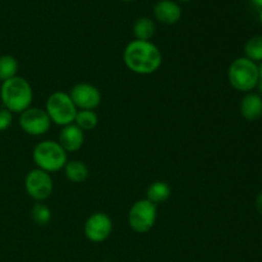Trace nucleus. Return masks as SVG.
<instances>
[{"instance_id": "obj_1", "label": "nucleus", "mask_w": 262, "mask_h": 262, "mask_svg": "<svg viewBox=\"0 0 262 262\" xmlns=\"http://www.w3.org/2000/svg\"><path fill=\"white\" fill-rule=\"evenodd\" d=\"M123 60L130 72L140 76H148L159 71L163 64V54L151 41L133 40L125 46Z\"/></svg>"}, {"instance_id": "obj_2", "label": "nucleus", "mask_w": 262, "mask_h": 262, "mask_svg": "<svg viewBox=\"0 0 262 262\" xmlns=\"http://www.w3.org/2000/svg\"><path fill=\"white\" fill-rule=\"evenodd\" d=\"M0 100L4 109L9 110L12 114H20L31 107L33 101L32 87L27 79L15 76L2 83Z\"/></svg>"}, {"instance_id": "obj_3", "label": "nucleus", "mask_w": 262, "mask_h": 262, "mask_svg": "<svg viewBox=\"0 0 262 262\" xmlns=\"http://www.w3.org/2000/svg\"><path fill=\"white\" fill-rule=\"evenodd\" d=\"M32 159L36 168L50 174L61 170L66 166L68 154L59 145L58 141L46 140L41 141L35 146Z\"/></svg>"}, {"instance_id": "obj_4", "label": "nucleus", "mask_w": 262, "mask_h": 262, "mask_svg": "<svg viewBox=\"0 0 262 262\" xmlns=\"http://www.w3.org/2000/svg\"><path fill=\"white\" fill-rule=\"evenodd\" d=\"M229 84L239 92H252L258 83V64L246 56L234 59L228 68Z\"/></svg>"}, {"instance_id": "obj_5", "label": "nucleus", "mask_w": 262, "mask_h": 262, "mask_svg": "<svg viewBox=\"0 0 262 262\" xmlns=\"http://www.w3.org/2000/svg\"><path fill=\"white\" fill-rule=\"evenodd\" d=\"M45 112L50 118L51 123L59 127H66L74 123L77 107L69 94L64 91H55L46 100Z\"/></svg>"}, {"instance_id": "obj_6", "label": "nucleus", "mask_w": 262, "mask_h": 262, "mask_svg": "<svg viewBox=\"0 0 262 262\" xmlns=\"http://www.w3.org/2000/svg\"><path fill=\"white\" fill-rule=\"evenodd\" d=\"M158 219V207L147 199L138 200L128 212V224L133 232L145 234L150 232Z\"/></svg>"}, {"instance_id": "obj_7", "label": "nucleus", "mask_w": 262, "mask_h": 262, "mask_svg": "<svg viewBox=\"0 0 262 262\" xmlns=\"http://www.w3.org/2000/svg\"><path fill=\"white\" fill-rule=\"evenodd\" d=\"M25 189L31 199L37 202H42L53 193V178L49 173L36 168L26 176Z\"/></svg>"}, {"instance_id": "obj_8", "label": "nucleus", "mask_w": 262, "mask_h": 262, "mask_svg": "<svg viewBox=\"0 0 262 262\" xmlns=\"http://www.w3.org/2000/svg\"><path fill=\"white\" fill-rule=\"evenodd\" d=\"M20 129L28 136L38 137L49 132L51 127V120L43 109L38 107H28L19 114Z\"/></svg>"}, {"instance_id": "obj_9", "label": "nucleus", "mask_w": 262, "mask_h": 262, "mask_svg": "<svg viewBox=\"0 0 262 262\" xmlns=\"http://www.w3.org/2000/svg\"><path fill=\"white\" fill-rule=\"evenodd\" d=\"M72 101L77 110H95L101 104V92L96 86L87 82L74 84L69 91Z\"/></svg>"}, {"instance_id": "obj_10", "label": "nucleus", "mask_w": 262, "mask_h": 262, "mask_svg": "<svg viewBox=\"0 0 262 262\" xmlns=\"http://www.w3.org/2000/svg\"><path fill=\"white\" fill-rule=\"evenodd\" d=\"M83 232L90 242H105L113 232V220L105 212H94L84 223Z\"/></svg>"}, {"instance_id": "obj_11", "label": "nucleus", "mask_w": 262, "mask_h": 262, "mask_svg": "<svg viewBox=\"0 0 262 262\" xmlns=\"http://www.w3.org/2000/svg\"><path fill=\"white\" fill-rule=\"evenodd\" d=\"M154 17L161 25H176L182 18V8L176 0H159L154 5Z\"/></svg>"}, {"instance_id": "obj_12", "label": "nucleus", "mask_w": 262, "mask_h": 262, "mask_svg": "<svg viewBox=\"0 0 262 262\" xmlns=\"http://www.w3.org/2000/svg\"><path fill=\"white\" fill-rule=\"evenodd\" d=\"M59 145L64 148L67 154L76 152L83 146L84 143V132L76 124H69L61 127L59 132Z\"/></svg>"}, {"instance_id": "obj_13", "label": "nucleus", "mask_w": 262, "mask_h": 262, "mask_svg": "<svg viewBox=\"0 0 262 262\" xmlns=\"http://www.w3.org/2000/svg\"><path fill=\"white\" fill-rule=\"evenodd\" d=\"M239 110L248 122H256L262 118V96L257 92H247L241 100Z\"/></svg>"}, {"instance_id": "obj_14", "label": "nucleus", "mask_w": 262, "mask_h": 262, "mask_svg": "<svg viewBox=\"0 0 262 262\" xmlns=\"http://www.w3.org/2000/svg\"><path fill=\"white\" fill-rule=\"evenodd\" d=\"M63 169L66 178L72 183H83L90 176L89 168L81 160H68Z\"/></svg>"}, {"instance_id": "obj_15", "label": "nucleus", "mask_w": 262, "mask_h": 262, "mask_svg": "<svg viewBox=\"0 0 262 262\" xmlns=\"http://www.w3.org/2000/svg\"><path fill=\"white\" fill-rule=\"evenodd\" d=\"M156 33V25L151 18L141 17L133 25V35L136 40L151 41Z\"/></svg>"}, {"instance_id": "obj_16", "label": "nucleus", "mask_w": 262, "mask_h": 262, "mask_svg": "<svg viewBox=\"0 0 262 262\" xmlns=\"http://www.w3.org/2000/svg\"><path fill=\"white\" fill-rule=\"evenodd\" d=\"M171 189L166 182L156 181L152 184H150L146 192V199L151 201L152 204L158 205L161 202H165L170 197Z\"/></svg>"}, {"instance_id": "obj_17", "label": "nucleus", "mask_w": 262, "mask_h": 262, "mask_svg": "<svg viewBox=\"0 0 262 262\" xmlns=\"http://www.w3.org/2000/svg\"><path fill=\"white\" fill-rule=\"evenodd\" d=\"M74 124L81 128L83 132L95 129L99 124V117L94 110H77Z\"/></svg>"}, {"instance_id": "obj_18", "label": "nucleus", "mask_w": 262, "mask_h": 262, "mask_svg": "<svg viewBox=\"0 0 262 262\" xmlns=\"http://www.w3.org/2000/svg\"><path fill=\"white\" fill-rule=\"evenodd\" d=\"M18 61L12 55L0 56V82H5L8 79L17 76Z\"/></svg>"}, {"instance_id": "obj_19", "label": "nucleus", "mask_w": 262, "mask_h": 262, "mask_svg": "<svg viewBox=\"0 0 262 262\" xmlns=\"http://www.w3.org/2000/svg\"><path fill=\"white\" fill-rule=\"evenodd\" d=\"M245 56L255 63L262 61V36H253L245 43Z\"/></svg>"}, {"instance_id": "obj_20", "label": "nucleus", "mask_w": 262, "mask_h": 262, "mask_svg": "<svg viewBox=\"0 0 262 262\" xmlns=\"http://www.w3.org/2000/svg\"><path fill=\"white\" fill-rule=\"evenodd\" d=\"M31 215H32V220L35 222V224H37L38 227H45L51 222V210L42 202H37L33 205Z\"/></svg>"}, {"instance_id": "obj_21", "label": "nucleus", "mask_w": 262, "mask_h": 262, "mask_svg": "<svg viewBox=\"0 0 262 262\" xmlns=\"http://www.w3.org/2000/svg\"><path fill=\"white\" fill-rule=\"evenodd\" d=\"M13 114L7 109H0V132H4L12 125Z\"/></svg>"}, {"instance_id": "obj_22", "label": "nucleus", "mask_w": 262, "mask_h": 262, "mask_svg": "<svg viewBox=\"0 0 262 262\" xmlns=\"http://www.w3.org/2000/svg\"><path fill=\"white\" fill-rule=\"evenodd\" d=\"M255 207H256V211H257L262 216V191L257 194V197H256Z\"/></svg>"}, {"instance_id": "obj_23", "label": "nucleus", "mask_w": 262, "mask_h": 262, "mask_svg": "<svg viewBox=\"0 0 262 262\" xmlns=\"http://www.w3.org/2000/svg\"><path fill=\"white\" fill-rule=\"evenodd\" d=\"M256 89H258L260 95L262 96V61L261 63H258V83Z\"/></svg>"}, {"instance_id": "obj_24", "label": "nucleus", "mask_w": 262, "mask_h": 262, "mask_svg": "<svg viewBox=\"0 0 262 262\" xmlns=\"http://www.w3.org/2000/svg\"><path fill=\"white\" fill-rule=\"evenodd\" d=\"M251 2H252L256 7L260 8V9L262 8V0H251Z\"/></svg>"}, {"instance_id": "obj_25", "label": "nucleus", "mask_w": 262, "mask_h": 262, "mask_svg": "<svg viewBox=\"0 0 262 262\" xmlns=\"http://www.w3.org/2000/svg\"><path fill=\"white\" fill-rule=\"evenodd\" d=\"M258 19H260L261 25H262V8L260 9V13H258Z\"/></svg>"}, {"instance_id": "obj_26", "label": "nucleus", "mask_w": 262, "mask_h": 262, "mask_svg": "<svg viewBox=\"0 0 262 262\" xmlns=\"http://www.w3.org/2000/svg\"><path fill=\"white\" fill-rule=\"evenodd\" d=\"M177 2H182V3H187V2H191V0H177Z\"/></svg>"}, {"instance_id": "obj_27", "label": "nucleus", "mask_w": 262, "mask_h": 262, "mask_svg": "<svg viewBox=\"0 0 262 262\" xmlns=\"http://www.w3.org/2000/svg\"><path fill=\"white\" fill-rule=\"evenodd\" d=\"M123 2H127V3H129V2H135V0H123Z\"/></svg>"}]
</instances>
